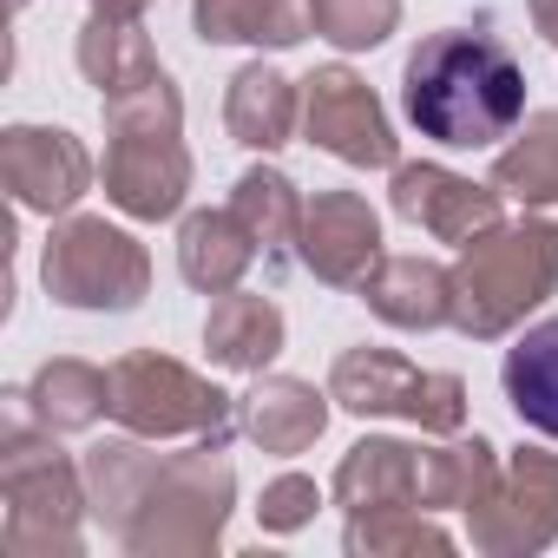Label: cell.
I'll return each mask as SVG.
<instances>
[{
  "label": "cell",
  "mask_w": 558,
  "mask_h": 558,
  "mask_svg": "<svg viewBox=\"0 0 558 558\" xmlns=\"http://www.w3.org/2000/svg\"><path fill=\"white\" fill-rule=\"evenodd\" d=\"M408 125L447 151H486L519 132L525 119V73L493 34H427L401 66Z\"/></svg>",
  "instance_id": "1"
},
{
  "label": "cell",
  "mask_w": 558,
  "mask_h": 558,
  "mask_svg": "<svg viewBox=\"0 0 558 558\" xmlns=\"http://www.w3.org/2000/svg\"><path fill=\"white\" fill-rule=\"evenodd\" d=\"M106 197L138 217V223H165L184 210L191 197V151H184V99L171 86V73H158L151 86L106 99Z\"/></svg>",
  "instance_id": "2"
},
{
  "label": "cell",
  "mask_w": 558,
  "mask_h": 558,
  "mask_svg": "<svg viewBox=\"0 0 558 558\" xmlns=\"http://www.w3.org/2000/svg\"><path fill=\"white\" fill-rule=\"evenodd\" d=\"M0 499H8V519H0V545L14 558H73L80 551V519L93 512L86 499V473L53 447V427L8 421L0 427Z\"/></svg>",
  "instance_id": "3"
},
{
  "label": "cell",
  "mask_w": 558,
  "mask_h": 558,
  "mask_svg": "<svg viewBox=\"0 0 558 558\" xmlns=\"http://www.w3.org/2000/svg\"><path fill=\"white\" fill-rule=\"evenodd\" d=\"M558 290V230L538 217L473 236L453 263V329L473 342L512 336Z\"/></svg>",
  "instance_id": "4"
},
{
  "label": "cell",
  "mask_w": 558,
  "mask_h": 558,
  "mask_svg": "<svg viewBox=\"0 0 558 558\" xmlns=\"http://www.w3.org/2000/svg\"><path fill=\"white\" fill-rule=\"evenodd\" d=\"M236 499V466L223 460V447L197 440L184 453H165L158 480L145 486L132 525L119 532L125 551L138 558H197L223 545V519Z\"/></svg>",
  "instance_id": "5"
},
{
  "label": "cell",
  "mask_w": 558,
  "mask_h": 558,
  "mask_svg": "<svg viewBox=\"0 0 558 558\" xmlns=\"http://www.w3.org/2000/svg\"><path fill=\"white\" fill-rule=\"evenodd\" d=\"M40 283L66 310L125 316L151 296V256L132 230H119L106 217H60L40 250Z\"/></svg>",
  "instance_id": "6"
},
{
  "label": "cell",
  "mask_w": 558,
  "mask_h": 558,
  "mask_svg": "<svg viewBox=\"0 0 558 558\" xmlns=\"http://www.w3.org/2000/svg\"><path fill=\"white\" fill-rule=\"evenodd\" d=\"M112 421L125 434H145V440L230 447V395L217 381H204L197 368L158 355V349L112 362Z\"/></svg>",
  "instance_id": "7"
},
{
  "label": "cell",
  "mask_w": 558,
  "mask_h": 558,
  "mask_svg": "<svg viewBox=\"0 0 558 558\" xmlns=\"http://www.w3.org/2000/svg\"><path fill=\"white\" fill-rule=\"evenodd\" d=\"M329 395L362 421H414L421 434L466 427V381L447 368H414L395 349H342L329 368Z\"/></svg>",
  "instance_id": "8"
},
{
  "label": "cell",
  "mask_w": 558,
  "mask_h": 558,
  "mask_svg": "<svg viewBox=\"0 0 558 558\" xmlns=\"http://www.w3.org/2000/svg\"><path fill=\"white\" fill-rule=\"evenodd\" d=\"M303 138L323 145L329 158L355 165V171H395L401 165V138H395L375 86L355 66H316L303 80Z\"/></svg>",
  "instance_id": "9"
},
{
  "label": "cell",
  "mask_w": 558,
  "mask_h": 558,
  "mask_svg": "<svg viewBox=\"0 0 558 558\" xmlns=\"http://www.w3.org/2000/svg\"><path fill=\"white\" fill-rule=\"evenodd\" d=\"M466 525H473V545L493 551V558H532V551H545L558 538V453L519 447L499 466L493 493L466 512Z\"/></svg>",
  "instance_id": "10"
},
{
  "label": "cell",
  "mask_w": 558,
  "mask_h": 558,
  "mask_svg": "<svg viewBox=\"0 0 558 558\" xmlns=\"http://www.w3.org/2000/svg\"><path fill=\"white\" fill-rule=\"evenodd\" d=\"M0 178H8L21 210L66 217L93 184V158L60 125H8L0 132Z\"/></svg>",
  "instance_id": "11"
},
{
  "label": "cell",
  "mask_w": 558,
  "mask_h": 558,
  "mask_svg": "<svg viewBox=\"0 0 558 558\" xmlns=\"http://www.w3.org/2000/svg\"><path fill=\"white\" fill-rule=\"evenodd\" d=\"M388 197H395V217L421 223L434 243H460V250H466L473 236L499 230V191H493V184H473V178H460V171H447V165H434V158L395 165Z\"/></svg>",
  "instance_id": "12"
},
{
  "label": "cell",
  "mask_w": 558,
  "mask_h": 558,
  "mask_svg": "<svg viewBox=\"0 0 558 558\" xmlns=\"http://www.w3.org/2000/svg\"><path fill=\"white\" fill-rule=\"evenodd\" d=\"M303 263L329 290H362L381 263V217L362 191H316L303 210Z\"/></svg>",
  "instance_id": "13"
},
{
  "label": "cell",
  "mask_w": 558,
  "mask_h": 558,
  "mask_svg": "<svg viewBox=\"0 0 558 558\" xmlns=\"http://www.w3.org/2000/svg\"><path fill=\"white\" fill-rule=\"evenodd\" d=\"M329 388H316V381H296V375H263L243 401H236V421H243V434L263 447V453H310L316 440H323V427H329Z\"/></svg>",
  "instance_id": "14"
},
{
  "label": "cell",
  "mask_w": 558,
  "mask_h": 558,
  "mask_svg": "<svg viewBox=\"0 0 558 558\" xmlns=\"http://www.w3.org/2000/svg\"><path fill=\"white\" fill-rule=\"evenodd\" d=\"M362 303L408 336L447 329L453 323V269H440L434 256H381L375 276L362 283Z\"/></svg>",
  "instance_id": "15"
},
{
  "label": "cell",
  "mask_w": 558,
  "mask_h": 558,
  "mask_svg": "<svg viewBox=\"0 0 558 558\" xmlns=\"http://www.w3.org/2000/svg\"><path fill=\"white\" fill-rule=\"evenodd\" d=\"M303 210L310 204L296 197V184L276 165H250L236 178V191H230V217L250 230V243H256V256H263L269 276H283L303 256Z\"/></svg>",
  "instance_id": "16"
},
{
  "label": "cell",
  "mask_w": 558,
  "mask_h": 558,
  "mask_svg": "<svg viewBox=\"0 0 558 558\" xmlns=\"http://www.w3.org/2000/svg\"><path fill=\"white\" fill-rule=\"evenodd\" d=\"M223 132L243 151H283L303 132V93H296V80H283L276 66L250 60L230 80V93H223Z\"/></svg>",
  "instance_id": "17"
},
{
  "label": "cell",
  "mask_w": 558,
  "mask_h": 558,
  "mask_svg": "<svg viewBox=\"0 0 558 558\" xmlns=\"http://www.w3.org/2000/svg\"><path fill=\"white\" fill-rule=\"evenodd\" d=\"M336 506L355 512H388V506H421V447L408 440H355L336 466ZM427 512V506H421Z\"/></svg>",
  "instance_id": "18"
},
{
  "label": "cell",
  "mask_w": 558,
  "mask_h": 558,
  "mask_svg": "<svg viewBox=\"0 0 558 558\" xmlns=\"http://www.w3.org/2000/svg\"><path fill=\"white\" fill-rule=\"evenodd\" d=\"M204 349L230 375H263L276 355H283V310H276L269 296H250V290H223L210 303Z\"/></svg>",
  "instance_id": "19"
},
{
  "label": "cell",
  "mask_w": 558,
  "mask_h": 558,
  "mask_svg": "<svg viewBox=\"0 0 558 558\" xmlns=\"http://www.w3.org/2000/svg\"><path fill=\"white\" fill-rule=\"evenodd\" d=\"M191 27L210 47H296L316 34L310 0H191Z\"/></svg>",
  "instance_id": "20"
},
{
  "label": "cell",
  "mask_w": 558,
  "mask_h": 558,
  "mask_svg": "<svg viewBox=\"0 0 558 558\" xmlns=\"http://www.w3.org/2000/svg\"><path fill=\"white\" fill-rule=\"evenodd\" d=\"M73 60L86 73V86H99V99H125V93H138V86H151L165 73L158 53H151L145 21H119V14H93L80 27Z\"/></svg>",
  "instance_id": "21"
},
{
  "label": "cell",
  "mask_w": 558,
  "mask_h": 558,
  "mask_svg": "<svg viewBox=\"0 0 558 558\" xmlns=\"http://www.w3.org/2000/svg\"><path fill=\"white\" fill-rule=\"evenodd\" d=\"M256 263V243L250 230L223 210H191L178 223V269H184V283L204 290V296H223V290H243V276Z\"/></svg>",
  "instance_id": "22"
},
{
  "label": "cell",
  "mask_w": 558,
  "mask_h": 558,
  "mask_svg": "<svg viewBox=\"0 0 558 558\" xmlns=\"http://www.w3.org/2000/svg\"><path fill=\"white\" fill-rule=\"evenodd\" d=\"M21 408L53 427V434H86L99 414H112V368H93V362H40L34 381L21 388Z\"/></svg>",
  "instance_id": "23"
},
{
  "label": "cell",
  "mask_w": 558,
  "mask_h": 558,
  "mask_svg": "<svg viewBox=\"0 0 558 558\" xmlns=\"http://www.w3.org/2000/svg\"><path fill=\"white\" fill-rule=\"evenodd\" d=\"M158 466H165V453H151L145 434L99 440V447L80 460V473H86V499H93V519H99L112 538L132 525V512H138V499H145V486L158 480Z\"/></svg>",
  "instance_id": "24"
},
{
  "label": "cell",
  "mask_w": 558,
  "mask_h": 558,
  "mask_svg": "<svg viewBox=\"0 0 558 558\" xmlns=\"http://www.w3.org/2000/svg\"><path fill=\"white\" fill-rule=\"evenodd\" d=\"M506 401L525 427H538L545 440H558V323H532L512 349H506Z\"/></svg>",
  "instance_id": "25"
},
{
  "label": "cell",
  "mask_w": 558,
  "mask_h": 558,
  "mask_svg": "<svg viewBox=\"0 0 558 558\" xmlns=\"http://www.w3.org/2000/svg\"><path fill=\"white\" fill-rule=\"evenodd\" d=\"M493 480H499V447L486 434L421 447V506L427 512H473L493 493Z\"/></svg>",
  "instance_id": "26"
},
{
  "label": "cell",
  "mask_w": 558,
  "mask_h": 558,
  "mask_svg": "<svg viewBox=\"0 0 558 558\" xmlns=\"http://www.w3.org/2000/svg\"><path fill=\"white\" fill-rule=\"evenodd\" d=\"M493 191L538 210L558 197V112H525L512 145L493 158Z\"/></svg>",
  "instance_id": "27"
},
{
  "label": "cell",
  "mask_w": 558,
  "mask_h": 558,
  "mask_svg": "<svg viewBox=\"0 0 558 558\" xmlns=\"http://www.w3.org/2000/svg\"><path fill=\"white\" fill-rule=\"evenodd\" d=\"M349 558H395V551H453V532L434 525L421 506H388V512H355L349 519Z\"/></svg>",
  "instance_id": "28"
},
{
  "label": "cell",
  "mask_w": 558,
  "mask_h": 558,
  "mask_svg": "<svg viewBox=\"0 0 558 558\" xmlns=\"http://www.w3.org/2000/svg\"><path fill=\"white\" fill-rule=\"evenodd\" d=\"M310 21L329 47L342 53H368L401 27V0H310Z\"/></svg>",
  "instance_id": "29"
},
{
  "label": "cell",
  "mask_w": 558,
  "mask_h": 558,
  "mask_svg": "<svg viewBox=\"0 0 558 558\" xmlns=\"http://www.w3.org/2000/svg\"><path fill=\"white\" fill-rule=\"evenodd\" d=\"M316 506H323L316 480H310V473H283V480H269V486H263L256 519H263V532H303V525L316 519Z\"/></svg>",
  "instance_id": "30"
},
{
  "label": "cell",
  "mask_w": 558,
  "mask_h": 558,
  "mask_svg": "<svg viewBox=\"0 0 558 558\" xmlns=\"http://www.w3.org/2000/svg\"><path fill=\"white\" fill-rule=\"evenodd\" d=\"M525 14H532V27L558 47V0H525Z\"/></svg>",
  "instance_id": "31"
},
{
  "label": "cell",
  "mask_w": 558,
  "mask_h": 558,
  "mask_svg": "<svg viewBox=\"0 0 558 558\" xmlns=\"http://www.w3.org/2000/svg\"><path fill=\"white\" fill-rule=\"evenodd\" d=\"M151 0H93V14H119V21H145Z\"/></svg>",
  "instance_id": "32"
},
{
  "label": "cell",
  "mask_w": 558,
  "mask_h": 558,
  "mask_svg": "<svg viewBox=\"0 0 558 558\" xmlns=\"http://www.w3.org/2000/svg\"><path fill=\"white\" fill-rule=\"evenodd\" d=\"M525 217H538L545 230H558V197H551V204H538V210H525Z\"/></svg>",
  "instance_id": "33"
},
{
  "label": "cell",
  "mask_w": 558,
  "mask_h": 558,
  "mask_svg": "<svg viewBox=\"0 0 558 558\" xmlns=\"http://www.w3.org/2000/svg\"><path fill=\"white\" fill-rule=\"evenodd\" d=\"M14 8H27V0H14Z\"/></svg>",
  "instance_id": "34"
}]
</instances>
